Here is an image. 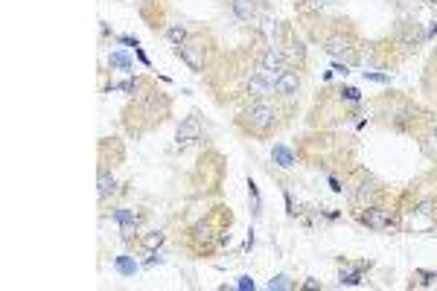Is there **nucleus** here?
Masks as SVG:
<instances>
[{"instance_id": "obj_1", "label": "nucleus", "mask_w": 437, "mask_h": 291, "mask_svg": "<svg viewBox=\"0 0 437 291\" xmlns=\"http://www.w3.org/2000/svg\"><path fill=\"white\" fill-rule=\"evenodd\" d=\"M137 114V119H143V128L161 122L166 114H169V99L161 96V93H140L137 102L131 108V116Z\"/></svg>"}, {"instance_id": "obj_2", "label": "nucleus", "mask_w": 437, "mask_h": 291, "mask_svg": "<svg viewBox=\"0 0 437 291\" xmlns=\"http://www.w3.org/2000/svg\"><path fill=\"white\" fill-rule=\"evenodd\" d=\"M242 122H245L254 134H268V131L277 126V114H274V108L265 102V99H257V102L242 114Z\"/></svg>"}, {"instance_id": "obj_3", "label": "nucleus", "mask_w": 437, "mask_h": 291, "mask_svg": "<svg viewBox=\"0 0 437 291\" xmlns=\"http://www.w3.org/2000/svg\"><path fill=\"white\" fill-rule=\"evenodd\" d=\"M204 50H207L204 38H187L184 44L178 47V53H181V58L187 61V67L195 70V73L204 70Z\"/></svg>"}, {"instance_id": "obj_4", "label": "nucleus", "mask_w": 437, "mask_h": 291, "mask_svg": "<svg viewBox=\"0 0 437 291\" xmlns=\"http://www.w3.org/2000/svg\"><path fill=\"white\" fill-rule=\"evenodd\" d=\"M195 140H201V119L192 114L178 126V149H189Z\"/></svg>"}, {"instance_id": "obj_5", "label": "nucleus", "mask_w": 437, "mask_h": 291, "mask_svg": "<svg viewBox=\"0 0 437 291\" xmlns=\"http://www.w3.org/2000/svg\"><path fill=\"white\" fill-rule=\"evenodd\" d=\"M286 58H283V53L277 50V47H268L265 53H262V58H260V70L265 73V76H271V79H277L280 73H286Z\"/></svg>"}, {"instance_id": "obj_6", "label": "nucleus", "mask_w": 437, "mask_h": 291, "mask_svg": "<svg viewBox=\"0 0 437 291\" xmlns=\"http://www.w3.org/2000/svg\"><path fill=\"white\" fill-rule=\"evenodd\" d=\"M248 93L254 96V99H268V96L274 93V79H271V76H265L262 70H260V73H254V76L248 79Z\"/></svg>"}, {"instance_id": "obj_7", "label": "nucleus", "mask_w": 437, "mask_h": 291, "mask_svg": "<svg viewBox=\"0 0 437 291\" xmlns=\"http://www.w3.org/2000/svg\"><path fill=\"white\" fill-rule=\"evenodd\" d=\"M420 41H425V32H420V26H417L414 21H402V26H400V47H405V50L411 53V50H417Z\"/></svg>"}, {"instance_id": "obj_8", "label": "nucleus", "mask_w": 437, "mask_h": 291, "mask_svg": "<svg viewBox=\"0 0 437 291\" xmlns=\"http://www.w3.org/2000/svg\"><path fill=\"white\" fill-rule=\"evenodd\" d=\"M362 221L367 227H373V230H385V227H390L393 216H390L388 207H370L367 213H362Z\"/></svg>"}, {"instance_id": "obj_9", "label": "nucleus", "mask_w": 437, "mask_h": 291, "mask_svg": "<svg viewBox=\"0 0 437 291\" xmlns=\"http://www.w3.org/2000/svg\"><path fill=\"white\" fill-rule=\"evenodd\" d=\"M300 91V79H297V73H280L277 79H274V93H280V96H295V93Z\"/></svg>"}, {"instance_id": "obj_10", "label": "nucleus", "mask_w": 437, "mask_h": 291, "mask_svg": "<svg viewBox=\"0 0 437 291\" xmlns=\"http://www.w3.org/2000/svg\"><path fill=\"white\" fill-rule=\"evenodd\" d=\"M189 242L195 244V247H210V244H213L210 221H198V224H192V230H189Z\"/></svg>"}, {"instance_id": "obj_11", "label": "nucleus", "mask_w": 437, "mask_h": 291, "mask_svg": "<svg viewBox=\"0 0 437 291\" xmlns=\"http://www.w3.org/2000/svg\"><path fill=\"white\" fill-rule=\"evenodd\" d=\"M347 50H353V38L350 35H330L327 38V53L330 56H344Z\"/></svg>"}, {"instance_id": "obj_12", "label": "nucleus", "mask_w": 437, "mask_h": 291, "mask_svg": "<svg viewBox=\"0 0 437 291\" xmlns=\"http://www.w3.org/2000/svg\"><path fill=\"white\" fill-rule=\"evenodd\" d=\"M230 6H233V15L239 21H254V15H257V3L254 0H230Z\"/></svg>"}, {"instance_id": "obj_13", "label": "nucleus", "mask_w": 437, "mask_h": 291, "mask_svg": "<svg viewBox=\"0 0 437 291\" xmlns=\"http://www.w3.org/2000/svg\"><path fill=\"white\" fill-rule=\"evenodd\" d=\"M114 221L120 227H137L140 213H134V210H114Z\"/></svg>"}, {"instance_id": "obj_14", "label": "nucleus", "mask_w": 437, "mask_h": 291, "mask_svg": "<svg viewBox=\"0 0 437 291\" xmlns=\"http://www.w3.org/2000/svg\"><path fill=\"white\" fill-rule=\"evenodd\" d=\"M271 157H274L277 163H280L283 169H289V166L295 163V154H292V151L286 149V146H274V149H271Z\"/></svg>"}, {"instance_id": "obj_15", "label": "nucleus", "mask_w": 437, "mask_h": 291, "mask_svg": "<svg viewBox=\"0 0 437 291\" xmlns=\"http://www.w3.org/2000/svg\"><path fill=\"white\" fill-rule=\"evenodd\" d=\"M114 186H117L114 175H108L105 169H102V172H99V198H108L111 192H114Z\"/></svg>"}, {"instance_id": "obj_16", "label": "nucleus", "mask_w": 437, "mask_h": 291, "mask_svg": "<svg viewBox=\"0 0 437 291\" xmlns=\"http://www.w3.org/2000/svg\"><path fill=\"white\" fill-rule=\"evenodd\" d=\"M166 38H169V41H172L175 47H181V44H184V41L189 38V35H187V29H184L181 23H172V26L166 29Z\"/></svg>"}, {"instance_id": "obj_17", "label": "nucleus", "mask_w": 437, "mask_h": 291, "mask_svg": "<svg viewBox=\"0 0 437 291\" xmlns=\"http://www.w3.org/2000/svg\"><path fill=\"white\" fill-rule=\"evenodd\" d=\"M114 265H117V271H120V274H126V277H134V274H137V262H134L131 256H117V262H114Z\"/></svg>"}, {"instance_id": "obj_18", "label": "nucleus", "mask_w": 437, "mask_h": 291, "mask_svg": "<svg viewBox=\"0 0 437 291\" xmlns=\"http://www.w3.org/2000/svg\"><path fill=\"white\" fill-rule=\"evenodd\" d=\"M108 64L111 67H120V70H131V58L126 53H111L108 56Z\"/></svg>"}, {"instance_id": "obj_19", "label": "nucleus", "mask_w": 437, "mask_h": 291, "mask_svg": "<svg viewBox=\"0 0 437 291\" xmlns=\"http://www.w3.org/2000/svg\"><path fill=\"white\" fill-rule=\"evenodd\" d=\"M164 233L161 230H154V233H149V236H143V247H149V251H154V247H161L164 244Z\"/></svg>"}, {"instance_id": "obj_20", "label": "nucleus", "mask_w": 437, "mask_h": 291, "mask_svg": "<svg viewBox=\"0 0 437 291\" xmlns=\"http://www.w3.org/2000/svg\"><path fill=\"white\" fill-rule=\"evenodd\" d=\"M248 195H251V210H254V216H260V192H257V184H254V181L248 184Z\"/></svg>"}, {"instance_id": "obj_21", "label": "nucleus", "mask_w": 437, "mask_h": 291, "mask_svg": "<svg viewBox=\"0 0 437 291\" xmlns=\"http://www.w3.org/2000/svg\"><path fill=\"white\" fill-rule=\"evenodd\" d=\"M362 282V274L359 271H347V274H341V285H359Z\"/></svg>"}, {"instance_id": "obj_22", "label": "nucleus", "mask_w": 437, "mask_h": 291, "mask_svg": "<svg viewBox=\"0 0 437 291\" xmlns=\"http://www.w3.org/2000/svg\"><path fill=\"white\" fill-rule=\"evenodd\" d=\"M137 88H140V81H137V79H134V81H123V85H114V91H129V93H134V91H137Z\"/></svg>"}, {"instance_id": "obj_23", "label": "nucleus", "mask_w": 437, "mask_h": 291, "mask_svg": "<svg viewBox=\"0 0 437 291\" xmlns=\"http://www.w3.org/2000/svg\"><path fill=\"white\" fill-rule=\"evenodd\" d=\"M268 288H289V279H286V277H274L271 279V282H268Z\"/></svg>"}, {"instance_id": "obj_24", "label": "nucleus", "mask_w": 437, "mask_h": 291, "mask_svg": "<svg viewBox=\"0 0 437 291\" xmlns=\"http://www.w3.org/2000/svg\"><path fill=\"white\" fill-rule=\"evenodd\" d=\"M365 79H370V81H390V76H385V73H367V70H365Z\"/></svg>"}, {"instance_id": "obj_25", "label": "nucleus", "mask_w": 437, "mask_h": 291, "mask_svg": "<svg viewBox=\"0 0 437 291\" xmlns=\"http://www.w3.org/2000/svg\"><path fill=\"white\" fill-rule=\"evenodd\" d=\"M344 96H347V99H353V102H359V91H355V88H344Z\"/></svg>"}, {"instance_id": "obj_26", "label": "nucleus", "mask_w": 437, "mask_h": 291, "mask_svg": "<svg viewBox=\"0 0 437 291\" xmlns=\"http://www.w3.org/2000/svg\"><path fill=\"white\" fill-rule=\"evenodd\" d=\"M236 285H239V288H254V279H251V277H239Z\"/></svg>"}, {"instance_id": "obj_27", "label": "nucleus", "mask_w": 437, "mask_h": 291, "mask_svg": "<svg viewBox=\"0 0 437 291\" xmlns=\"http://www.w3.org/2000/svg\"><path fill=\"white\" fill-rule=\"evenodd\" d=\"M120 41H123V44H126V47H134V50H137V47H140V44H137V38H126V35H123V38H120Z\"/></svg>"}, {"instance_id": "obj_28", "label": "nucleus", "mask_w": 437, "mask_h": 291, "mask_svg": "<svg viewBox=\"0 0 437 291\" xmlns=\"http://www.w3.org/2000/svg\"><path fill=\"white\" fill-rule=\"evenodd\" d=\"M434 143H437V126H434Z\"/></svg>"}, {"instance_id": "obj_29", "label": "nucleus", "mask_w": 437, "mask_h": 291, "mask_svg": "<svg viewBox=\"0 0 437 291\" xmlns=\"http://www.w3.org/2000/svg\"><path fill=\"white\" fill-rule=\"evenodd\" d=\"M137 3H146V0H137Z\"/></svg>"}, {"instance_id": "obj_30", "label": "nucleus", "mask_w": 437, "mask_h": 291, "mask_svg": "<svg viewBox=\"0 0 437 291\" xmlns=\"http://www.w3.org/2000/svg\"><path fill=\"white\" fill-rule=\"evenodd\" d=\"M428 3H437V0H428Z\"/></svg>"}]
</instances>
